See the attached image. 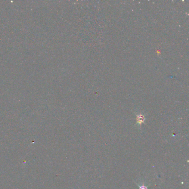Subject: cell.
<instances>
[{"mask_svg":"<svg viewBox=\"0 0 189 189\" xmlns=\"http://www.w3.org/2000/svg\"><path fill=\"white\" fill-rule=\"evenodd\" d=\"M138 185L139 187V189H148V187L145 184H142L141 185L138 184Z\"/></svg>","mask_w":189,"mask_h":189,"instance_id":"7a4b0ae2","label":"cell"},{"mask_svg":"<svg viewBox=\"0 0 189 189\" xmlns=\"http://www.w3.org/2000/svg\"><path fill=\"white\" fill-rule=\"evenodd\" d=\"M137 118H136V121H137V124H138V125L140 126L142 125V123H143L145 120V118L144 117V115H142V114H139V115H136Z\"/></svg>","mask_w":189,"mask_h":189,"instance_id":"6da1fadb","label":"cell"}]
</instances>
